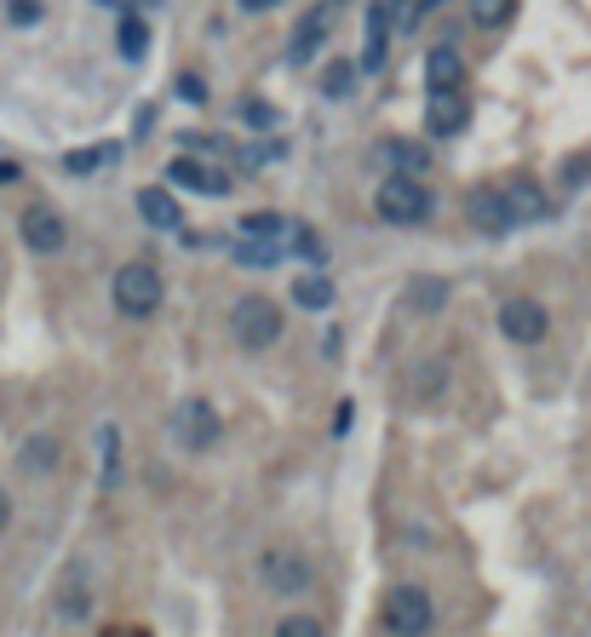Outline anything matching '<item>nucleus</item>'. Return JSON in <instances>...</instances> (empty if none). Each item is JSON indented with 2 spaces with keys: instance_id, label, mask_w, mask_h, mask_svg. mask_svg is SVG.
<instances>
[{
  "instance_id": "nucleus-1",
  "label": "nucleus",
  "mask_w": 591,
  "mask_h": 637,
  "mask_svg": "<svg viewBox=\"0 0 591 637\" xmlns=\"http://www.w3.org/2000/svg\"><path fill=\"white\" fill-rule=\"evenodd\" d=\"M110 293H115V311H121V316L144 322V316H156V311H161V293H167V282H161V270L149 265V259H126V265L115 270Z\"/></svg>"
},
{
  "instance_id": "nucleus-2",
  "label": "nucleus",
  "mask_w": 591,
  "mask_h": 637,
  "mask_svg": "<svg viewBox=\"0 0 591 637\" xmlns=\"http://www.w3.org/2000/svg\"><path fill=\"white\" fill-rule=\"evenodd\" d=\"M230 339L242 350H270L281 339V304L270 293H242L230 304Z\"/></svg>"
},
{
  "instance_id": "nucleus-3",
  "label": "nucleus",
  "mask_w": 591,
  "mask_h": 637,
  "mask_svg": "<svg viewBox=\"0 0 591 637\" xmlns=\"http://www.w3.org/2000/svg\"><path fill=\"white\" fill-rule=\"evenodd\" d=\"M167 431H172V443L185 448V454H208L219 448V407L208 396H178L172 402V414H167Z\"/></svg>"
},
{
  "instance_id": "nucleus-4",
  "label": "nucleus",
  "mask_w": 591,
  "mask_h": 637,
  "mask_svg": "<svg viewBox=\"0 0 591 637\" xmlns=\"http://www.w3.org/2000/svg\"><path fill=\"white\" fill-rule=\"evenodd\" d=\"M431 626H436V603H431L425 585L402 580V585L384 592V632L391 637H431Z\"/></svg>"
},
{
  "instance_id": "nucleus-5",
  "label": "nucleus",
  "mask_w": 591,
  "mask_h": 637,
  "mask_svg": "<svg viewBox=\"0 0 591 637\" xmlns=\"http://www.w3.org/2000/svg\"><path fill=\"white\" fill-rule=\"evenodd\" d=\"M373 208H379V219H384V224H425V219L436 213V201H431V190L420 185V178L391 172V178L379 185Z\"/></svg>"
},
{
  "instance_id": "nucleus-6",
  "label": "nucleus",
  "mask_w": 591,
  "mask_h": 637,
  "mask_svg": "<svg viewBox=\"0 0 591 637\" xmlns=\"http://www.w3.org/2000/svg\"><path fill=\"white\" fill-rule=\"evenodd\" d=\"M311 557L304 551H288V546H276L259 557V580H265V592L276 597H299V592H311Z\"/></svg>"
},
{
  "instance_id": "nucleus-7",
  "label": "nucleus",
  "mask_w": 591,
  "mask_h": 637,
  "mask_svg": "<svg viewBox=\"0 0 591 637\" xmlns=\"http://www.w3.org/2000/svg\"><path fill=\"white\" fill-rule=\"evenodd\" d=\"M546 327H551V316H546V304H539V299H528V293H505L500 299V334L511 345H539V339H546Z\"/></svg>"
},
{
  "instance_id": "nucleus-8",
  "label": "nucleus",
  "mask_w": 591,
  "mask_h": 637,
  "mask_svg": "<svg viewBox=\"0 0 591 637\" xmlns=\"http://www.w3.org/2000/svg\"><path fill=\"white\" fill-rule=\"evenodd\" d=\"M18 236H23V247H30V253H64V247H69V224H64L58 208L35 201V208H23Z\"/></svg>"
},
{
  "instance_id": "nucleus-9",
  "label": "nucleus",
  "mask_w": 591,
  "mask_h": 637,
  "mask_svg": "<svg viewBox=\"0 0 591 637\" xmlns=\"http://www.w3.org/2000/svg\"><path fill=\"white\" fill-rule=\"evenodd\" d=\"M53 615L64 626H81L92 615V569L87 563H69L64 580H58V592H53Z\"/></svg>"
},
{
  "instance_id": "nucleus-10",
  "label": "nucleus",
  "mask_w": 591,
  "mask_h": 637,
  "mask_svg": "<svg viewBox=\"0 0 591 637\" xmlns=\"http://www.w3.org/2000/svg\"><path fill=\"white\" fill-rule=\"evenodd\" d=\"M161 178H167V190H201V195H224L230 190V178L213 172V167H201L196 156H172Z\"/></svg>"
},
{
  "instance_id": "nucleus-11",
  "label": "nucleus",
  "mask_w": 591,
  "mask_h": 637,
  "mask_svg": "<svg viewBox=\"0 0 591 637\" xmlns=\"http://www.w3.org/2000/svg\"><path fill=\"white\" fill-rule=\"evenodd\" d=\"M466 213H471V224L482 236H505V231H517V219H511V201H505V190H477L471 201H466Z\"/></svg>"
},
{
  "instance_id": "nucleus-12",
  "label": "nucleus",
  "mask_w": 591,
  "mask_h": 637,
  "mask_svg": "<svg viewBox=\"0 0 591 637\" xmlns=\"http://www.w3.org/2000/svg\"><path fill=\"white\" fill-rule=\"evenodd\" d=\"M58 460H64V443L53 437V431H35V437L18 448V471L23 477H53Z\"/></svg>"
},
{
  "instance_id": "nucleus-13",
  "label": "nucleus",
  "mask_w": 591,
  "mask_h": 637,
  "mask_svg": "<svg viewBox=\"0 0 591 637\" xmlns=\"http://www.w3.org/2000/svg\"><path fill=\"white\" fill-rule=\"evenodd\" d=\"M133 201H138V213H144L149 231H178V224H185V208L172 201L167 185H149V190H138Z\"/></svg>"
},
{
  "instance_id": "nucleus-14",
  "label": "nucleus",
  "mask_w": 591,
  "mask_h": 637,
  "mask_svg": "<svg viewBox=\"0 0 591 637\" xmlns=\"http://www.w3.org/2000/svg\"><path fill=\"white\" fill-rule=\"evenodd\" d=\"M466 121H471V110H466V98H459V92H431V115H425L431 138H454V133H466Z\"/></svg>"
},
{
  "instance_id": "nucleus-15",
  "label": "nucleus",
  "mask_w": 591,
  "mask_h": 637,
  "mask_svg": "<svg viewBox=\"0 0 591 637\" xmlns=\"http://www.w3.org/2000/svg\"><path fill=\"white\" fill-rule=\"evenodd\" d=\"M448 276H414V282H408V311L414 316H443L448 311Z\"/></svg>"
},
{
  "instance_id": "nucleus-16",
  "label": "nucleus",
  "mask_w": 591,
  "mask_h": 637,
  "mask_svg": "<svg viewBox=\"0 0 591 637\" xmlns=\"http://www.w3.org/2000/svg\"><path fill=\"white\" fill-rule=\"evenodd\" d=\"M459 81H466V64H459L454 46H431L425 58V87L431 92H459Z\"/></svg>"
},
{
  "instance_id": "nucleus-17",
  "label": "nucleus",
  "mask_w": 591,
  "mask_h": 637,
  "mask_svg": "<svg viewBox=\"0 0 591 637\" xmlns=\"http://www.w3.org/2000/svg\"><path fill=\"white\" fill-rule=\"evenodd\" d=\"M379 161L391 167V172H408V178H420L431 156H425L420 144H408V138H384V144H379Z\"/></svg>"
},
{
  "instance_id": "nucleus-18",
  "label": "nucleus",
  "mask_w": 591,
  "mask_h": 637,
  "mask_svg": "<svg viewBox=\"0 0 591 637\" xmlns=\"http://www.w3.org/2000/svg\"><path fill=\"white\" fill-rule=\"evenodd\" d=\"M115 46H121L126 64H144V53H149V23H144L138 12H126V18L115 23Z\"/></svg>"
},
{
  "instance_id": "nucleus-19",
  "label": "nucleus",
  "mask_w": 591,
  "mask_h": 637,
  "mask_svg": "<svg viewBox=\"0 0 591 637\" xmlns=\"http://www.w3.org/2000/svg\"><path fill=\"white\" fill-rule=\"evenodd\" d=\"M384 35H391V7H368V46H363V64L356 69H379L384 64Z\"/></svg>"
},
{
  "instance_id": "nucleus-20",
  "label": "nucleus",
  "mask_w": 591,
  "mask_h": 637,
  "mask_svg": "<svg viewBox=\"0 0 591 637\" xmlns=\"http://www.w3.org/2000/svg\"><path fill=\"white\" fill-rule=\"evenodd\" d=\"M327 41V18L322 12H311V18H304L299 23V30H293V46H288V64H304V58H311L316 53V46Z\"/></svg>"
},
{
  "instance_id": "nucleus-21",
  "label": "nucleus",
  "mask_w": 591,
  "mask_h": 637,
  "mask_svg": "<svg viewBox=\"0 0 591 637\" xmlns=\"http://www.w3.org/2000/svg\"><path fill=\"white\" fill-rule=\"evenodd\" d=\"M281 253H288V247H276V242H253V236H242L236 247H230V259H236L242 270H270V265L281 259Z\"/></svg>"
},
{
  "instance_id": "nucleus-22",
  "label": "nucleus",
  "mask_w": 591,
  "mask_h": 637,
  "mask_svg": "<svg viewBox=\"0 0 591 637\" xmlns=\"http://www.w3.org/2000/svg\"><path fill=\"white\" fill-rule=\"evenodd\" d=\"M293 304H299V311H327V304H333V282H327V276H299V282H293Z\"/></svg>"
},
{
  "instance_id": "nucleus-23",
  "label": "nucleus",
  "mask_w": 591,
  "mask_h": 637,
  "mask_svg": "<svg viewBox=\"0 0 591 637\" xmlns=\"http://www.w3.org/2000/svg\"><path fill=\"white\" fill-rule=\"evenodd\" d=\"M316 87H322V98H350V92H356V64H350V58H333V64L322 69Z\"/></svg>"
},
{
  "instance_id": "nucleus-24",
  "label": "nucleus",
  "mask_w": 591,
  "mask_h": 637,
  "mask_svg": "<svg viewBox=\"0 0 591 637\" xmlns=\"http://www.w3.org/2000/svg\"><path fill=\"white\" fill-rule=\"evenodd\" d=\"M242 236H253V242H281V236H288V219H281V213H242Z\"/></svg>"
},
{
  "instance_id": "nucleus-25",
  "label": "nucleus",
  "mask_w": 591,
  "mask_h": 637,
  "mask_svg": "<svg viewBox=\"0 0 591 637\" xmlns=\"http://www.w3.org/2000/svg\"><path fill=\"white\" fill-rule=\"evenodd\" d=\"M288 242H293L288 253H299L304 265H327V247H322V236L311 231V224H288Z\"/></svg>"
},
{
  "instance_id": "nucleus-26",
  "label": "nucleus",
  "mask_w": 591,
  "mask_h": 637,
  "mask_svg": "<svg viewBox=\"0 0 591 637\" xmlns=\"http://www.w3.org/2000/svg\"><path fill=\"white\" fill-rule=\"evenodd\" d=\"M104 161H115V144H92V149H69V156H64V172H75V178H81V172H98V167H104Z\"/></svg>"
},
{
  "instance_id": "nucleus-27",
  "label": "nucleus",
  "mask_w": 591,
  "mask_h": 637,
  "mask_svg": "<svg viewBox=\"0 0 591 637\" xmlns=\"http://www.w3.org/2000/svg\"><path fill=\"white\" fill-rule=\"evenodd\" d=\"M511 12H517V0H471L477 30H500V23H511Z\"/></svg>"
},
{
  "instance_id": "nucleus-28",
  "label": "nucleus",
  "mask_w": 591,
  "mask_h": 637,
  "mask_svg": "<svg viewBox=\"0 0 591 637\" xmlns=\"http://www.w3.org/2000/svg\"><path fill=\"white\" fill-rule=\"evenodd\" d=\"M505 201H511V219H517V224H528V219L546 213V201H539V190H534V185H511V190H505Z\"/></svg>"
},
{
  "instance_id": "nucleus-29",
  "label": "nucleus",
  "mask_w": 591,
  "mask_h": 637,
  "mask_svg": "<svg viewBox=\"0 0 591 637\" xmlns=\"http://www.w3.org/2000/svg\"><path fill=\"white\" fill-rule=\"evenodd\" d=\"M98 454H104V489H115L121 482V431L115 425L98 431Z\"/></svg>"
},
{
  "instance_id": "nucleus-30",
  "label": "nucleus",
  "mask_w": 591,
  "mask_h": 637,
  "mask_svg": "<svg viewBox=\"0 0 591 637\" xmlns=\"http://www.w3.org/2000/svg\"><path fill=\"white\" fill-rule=\"evenodd\" d=\"M276 637H327L316 615H281L276 621Z\"/></svg>"
},
{
  "instance_id": "nucleus-31",
  "label": "nucleus",
  "mask_w": 591,
  "mask_h": 637,
  "mask_svg": "<svg viewBox=\"0 0 591 637\" xmlns=\"http://www.w3.org/2000/svg\"><path fill=\"white\" fill-rule=\"evenodd\" d=\"M443 379H448V362H420L414 385H420V396H436V391H443Z\"/></svg>"
},
{
  "instance_id": "nucleus-32",
  "label": "nucleus",
  "mask_w": 591,
  "mask_h": 637,
  "mask_svg": "<svg viewBox=\"0 0 591 637\" xmlns=\"http://www.w3.org/2000/svg\"><path fill=\"white\" fill-rule=\"evenodd\" d=\"M242 121H247V126H276V104H270V98H247V104H242Z\"/></svg>"
},
{
  "instance_id": "nucleus-33",
  "label": "nucleus",
  "mask_w": 591,
  "mask_h": 637,
  "mask_svg": "<svg viewBox=\"0 0 591 637\" xmlns=\"http://www.w3.org/2000/svg\"><path fill=\"white\" fill-rule=\"evenodd\" d=\"M12 23H23V30L41 23V0H12Z\"/></svg>"
},
{
  "instance_id": "nucleus-34",
  "label": "nucleus",
  "mask_w": 591,
  "mask_h": 637,
  "mask_svg": "<svg viewBox=\"0 0 591 637\" xmlns=\"http://www.w3.org/2000/svg\"><path fill=\"white\" fill-rule=\"evenodd\" d=\"M436 7H448V0H414V18H408V23H425Z\"/></svg>"
},
{
  "instance_id": "nucleus-35",
  "label": "nucleus",
  "mask_w": 591,
  "mask_h": 637,
  "mask_svg": "<svg viewBox=\"0 0 591 637\" xmlns=\"http://www.w3.org/2000/svg\"><path fill=\"white\" fill-rule=\"evenodd\" d=\"M236 7H242V12H270L276 0H236Z\"/></svg>"
},
{
  "instance_id": "nucleus-36",
  "label": "nucleus",
  "mask_w": 591,
  "mask_h": 637,
  "mask_svg": "<svg viewBox=\"0 0 591 637\" xmlns=\"http://www.w3.org/2000/svg\"><path fill=\"white\" fill-rule=\"evenodd\" d=\"M7 523H12V494L0 489V528H7Z\"/></svg>"
}]
</instances>
